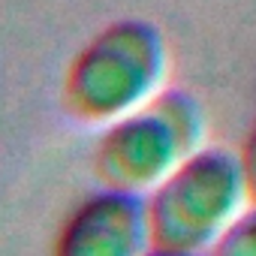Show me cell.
Returning a JSON list of instances; mask_svg holds the SVG:
<instances>
[{
  "label": "cell",
  "mask_w": 256,
  "mask_h": 256,
  "mask_svg": "<svg viewBox=\"0 0 256 256\" xmlns=\"http://www.w3.org/2000/svg\"><path fill=\"white\" fill-rule=\"evenodd\" d=\"M241 160L226 151H196L145 199L154 250L205 256L247 211Z\"/></svg>",
  "instance_id": "cell-1"
},
{
  "label": "cell",
  "mask_w": 256,
  "mask_h": 256,
  "mask_svg": "<svg viewBox=\"0 0 256 256\" xmlns=\"http://www.w3.org/2000/svg\"><path fill=\"white\" fill-rule=\"evenodd\" d=\"M205 124L187 94H163L154 102L112 120L96 151V175L112 190L151 193L175 166L199 151Z\"/></svg>",
  "instance_id": "cell-2"
},
{
  "label": "cell",
  "mask_w": 256,
  "mask_h": 256,
  "mask_svg": "<svg viewBox=\"0 0 256 256\" xmlns=\"http://www.w3.org/2000/svg\"><path fill=\"white\" fill-rule=\"evenodd\" d=\"M163 78V52L145 28L102 34L70 70L66 102L88 124H112L151 102Z\"/></svg>",
  "instance_id": "cell-3"
},
{
  "label": "cell",
  "mask_w": 256,
  "mask_h": 256,
  "mask_svg": "<svg viewBox=\"0 0 256 256\" xmlns=\"http://www.w3.org/2000/svg\"><path fill=\"white\" fill-rule=\"evenodd\" d=\"M151 250L145 199L112 187L84 199L54 241V256H151Z\"/></svg>",
  "instance_id": "cell-4"
},
{
  "label": "cell",
  "mask_w": 256,
  "mask_h": 256,
  "mask_svg": "<svg viewBox=\"0 0 256 256\" xmlns=\"http://www.w3.org/2000/svg\"><path fill=\"white\" fill-rule=\"evenodd\" d=\"M205 256H256V205L247 208Z\"/></svg>",
  "instance_id": "cell-5"
},
{
  "label": "cell",
  "mask_w": 256,
  "mask_h": 256,
  "mask_svg": "<svg viewBox=\"0 0 256 256\" xmlns=\"http://www.w3.org/2000/svg\"><path fill=\"white\" fill-rule=\"evenodd\" d=\"M241 172H244V181H247V193H250V202L256 205V124L244 142V151H241Z\"/></svg>",
  "instance_id": "cell-6"
},
{
  "label": "cell",
  "mask_w": 256,
  "mask_h": 256,
  "mask_svg": "<svg viewBox=\"0 0 256 256\" xmlns=\"http://www.w3.org/2000/svg\"><path fill=\"white\" fill-rule=\"evenodd\" d=\"M151 256H190V253H166V250H151Z\"/></svg>",
  "instance_id": "cell-7"
}]
</instances>
